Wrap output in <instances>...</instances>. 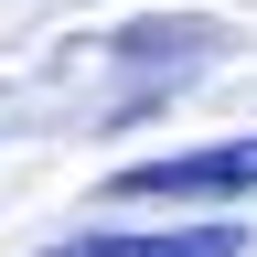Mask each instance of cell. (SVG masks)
I'll use <instances>...</instances> for the list:
<instances>
[{"mask_svg":"<svg viewBox=\"0 0 257 257\" xmlns=\"http://www.w3.org/2000/svg\"><path fill=\"white\" fill-rule=\"evenodd\" d=\"M257 193V128L214 150H172V161H128L107 172V204H246Z\"/></svg>","mask_w":257,"mask_h":257,"instance_id":"cell-1","label":"cell"},{"mask_svg":"<svg viewBox=\"0 0 257 257\" xmlns=\"http://www.w3.org/2000/svg\"><path fill=\"white\" fill-rule=\"evenodd\" d=\"M204 43H214L204 22H128V32H118L128 64H182V54H204Z\"/></svg>","mask_w":257,"mask_h":257,"instance_id":"cell-3","label":"cell"},{"mask_svg":"<svg viewBox=\"0 0 257 257\" xmlns=\"http://www.w3.org/2000/svg\"><path fill=\"white\" fill-rule=\"evenodd\" d=\"M43 257H246V225L214 214V225H150V236H64Z\"/></svg>","mask_w":257,"mask_h":257,"instance_id":"cell-2","label":"cell"}]
</instances>
